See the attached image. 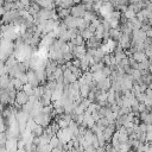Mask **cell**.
I'll return each instance as SVG.
<instances>
[{"mask_svg": "<svg viewBox=\"0 0 152 152\" xmlns=\"http://www.w3.org/2000/svg\"><path fill=\"white\" fill-rule=\"evenodd\" d=\"M30 101V96L24 92V90H20L17 93V99H16V104L19 105V106H25L28 102Z\"/></svg>", "mask_w": 152, "mask_h": 152, "instance_id": "obj_3", "label": "cell"}, {"mask_svg": "<svg viewBox=\"0 0 152 152\" xmlns=\"http://www.w3.org/2000/svg\"><path fill=\"white\" fill-rule=\"evenodd\" d=\"M101 71H102V74H104L105 77H111V75H112V72H113V70L111 69V67H105Z\"/></svg>", "mask_w": 152, "mask_h": 152, "instance_id": "obj_17", "label": "cell"}, {"mask_svg": "<svg viewBox=\"0 0 152 152\" xmlns=\"http://www.w3.org/2000/svg\"><path fill=\"white\" fill-rule=\"evenodd\" d=\"M56 3V7H59V9H64V10H70L72 9L77 3H74V1H70V0H68V1H55Z\"/></svg>", "mask_w": 152, "mask_h": 152, "instance_id": "obj_8", "label": "cell"}, {"mask_svg": "<svg viewBox=\"0 0 152 152\" xmlns=\"http://www.w3.org/2000/svg\"><path fill=\"white\" fill-rule=\"evenodd\" d=\"M106 77L104 76V74H102V71H98V72H95L94 74V81L96 82V83H100L101 81H104Z\"/></svg>", "mask_w": 152, "mask_h": 152, "instance_id": "obj_15", "label": "cell"}, {"mask_svg": "<svg viewBox=\"0 0 152 152\" xmlns=\"http://www.w3.org/2000/svg\"><path fill=\"white\" fill-rule=\"evenodd\" d=\"M44 131H45V128H44L43 126L36 124V125L33 126V128L30 131V133H31V135H32L33 138H41V137L44 134Z\"/></svg>", "mask_w": 152, "mask_h": 152, "instance_id": "obj_6", "label": "cell"}, {"mask_svg": "<svg viewBox=\"0 0 152 152\" xmlns=\"http://www.w3.org/2000/svg\"><path fill=\"white\" fill-rule=\"evenodd\" d=\"M59 144H61V140L57 138V135H55V137L51 138V140H50V146L52 147V150H54V148H57V147L59 146Z\"/></svg>", "mask_w": 152, "mask_h": 152, "instance_id": "obj_14", "label": "cell"}, {"mask_svg": "<svg viewBox=\"0 0 152 152\" xmlns=\"http://www.w3.org/2000/svg\"><path fill=\"white\" fill-rule=\"evenodd\" d=\"M28 76H29V83L33 87V88H36V87H39L41 86V81L38 80V76H37V72L33 70V69H30L28 72Z\"/></svg>", "mask_w": 152, "mask_h": 152, "instance_id": "obj_2", "label": "cell"}, {"mask_svg": "<svg viewBox=\"0 0 152 152\" xmlns=\"http://www.w3.org/2000/svg\"><path fill=\"white\" fill-rule=\"evenodd\" d=\"M81 80H82L85 83L90 85V83L94 81V74H92L90 71H86V72H83V75H82Z\"/></svg>", "mask_w": 152, "mask_h": 152, "instance_id": "obj_10", "label": "cell"}, {"mask_svg": "<svg viewBox=\"0 0 152 152\" xmlns=\"http://www.w3.org/2000/svg\"><path fill=\"white\" fill-rule=\"evenodd\" d=\"M7 140H9V139H7V135H6L5 132H1V133H0V146H1V147H5Z\"/></svg>", "mask_w": 152, "mask_h": 152, "instance_id": "obj_16", "label": "cell"}, {"mask_svg": "<svg viewBox=\"0 0 152 152\" xmlns=\"http://www.w3.org/2000/svg\"><path fill=\"white\" fill-rule=\"evenodd\" d=\"M79 82H80V94H81V96L83 99H87L89 93H90V87H89V85L85 83L81 79L79 80Z\"/></svg>", "mask_w": 152, "mask_h": 152, "instance_id": "obj_5", "label": "cell"}, {"mask_svg": "<svg viewBox=\"0 0 152 152\" xmlns=\"http://www.w3.org/2000/svg\"><path fill=\"white\" fill-rule=\"evenodd\" d=\"M85 152H88V151H85Z\"/></svg>", "mask_w": 152, "mask_h": 152, "instance_id": "obj_18", "label": "cell"}, {"mask_svg": "<svg viewBox=\"0 0 152 152\" xmlns=\"http://www.w3.org/2000/svg\"><path fill=\"white\" fill-rule=\"evenodd\" d=\"M122 36V32L120 31V29H111L109 30V39L113 42H119L120 38Z\"/></svg>", "mask_w": 152, "mask_h": 152, "instance_id": "obj_7", "label": "cell"}, {"mask_svg": "<svg viewBox=\"0 0 152 152\" xmlns=\"http://www.w3.org/2000/svg\"><path fill=\"white\" fill-rule=\"evenodd\" d=\"M12 86L17 92H20L24 88V83L19 79H12Z\"/></svg>", "mask_w": 152, "mask_h": 152, "instance_id": "obj_11", "label": "cell"}, {"mask_svg": "<svg viewBox=\"0 0 152 152\" xmlns=\"http://www.w3.org/2000/svg\"><path fill=\"white\" fill-rule=\"evenodd\" d=\"M133 58H134V59H135V62H138V63H141V62H144V61L148 59V57L146 56L145 51H138V52L133 54Z\"/></svg>", "mask_w": 152, "mask_h": 152, "instance_id": "obj_9", "label": "cell"}, {"mask_svg": "<svg viewBox=\"0 0 152 152\" xmlns=\"http://www.w3.org/2000/svg\"><path fill=\"white\" fill-rule=\"evenodd\" d=\"M71 43H72L75 46H83V45H86V41L82 38V36H81V35H79L77 37L75 38V39H72V41H71Z\"/></svg>", "mask_w": 152, "mask_h": 152, "instance_id": "obj_12", "label": "cell"}, {"mask_svg": "<svg viewBox=\"0 0 152 152\" xmlns=\"http://www.w3.org/2000/svg\"><path fill=\"white\" fill-rule=\"evenodd\" d=\"M36 3L42 9H44V10H51V11H54V10L57 9L56 7V3L55 1H51V0H37Z\"/></svg>", "mask_w": 152, "mask_h": 152, "instance_id": "obj_4", "label": "cell"}, {"mask_svg": "<svg viewBox=\"0 0 152 152\" xmlns=\"http://www.w3.org/2000/svg\"><path fill=\"white\" fill-rule=\"evenodd\" d=\"M87 9L82 3H77L72 9H71V16L75 18H85L86 13H87Z\"/></svg>", "mask_w": 152, "mask_h": 152, "instance_id": "obj_1", "label": "cell"}, {"mask_svg": "<svg viewBox=\"0 0 152 152\" xmlns=\"http://www.w3.org/2000/svg\"><path fill=\"white\" fill-rule=\"evenodd\" d=\"M23 90L29 95V96H35V88L30 85V83H28V85H24V88H23Z\"/></svg>", "mask_w": 152, "mask_h": 152, "instance_id": "obj_13", "label": "cell"}]
</instances>
